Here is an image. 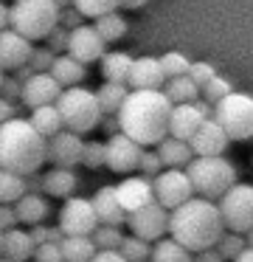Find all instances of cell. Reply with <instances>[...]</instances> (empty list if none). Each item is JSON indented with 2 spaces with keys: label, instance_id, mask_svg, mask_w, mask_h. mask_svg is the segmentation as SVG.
Returning <instances> with one entry per match:
<instances>
[{
  "label": "cell",
  "instance_id": "obj_17",
  "mask_svg": "<svg viewBox=\"0 0 253 262\" xmlns=\"http://www.w3.org/2000/svg\"><path fill=\"white\" fill-rule=\"evenodd\" d=\"M62 96V85L54 79L51 74H34L31 79L26 82V91H22V104L28 110L37 107H48V104H56Z\"/></svg>",
  "mask_w": 253,
  "mask_h": 262
},
{
  "label": "cell",
  "instance_id": "obj_61",
  "mask_svg": "<svg viewBox=\"0 0 253 262\" xmlns=\"http://www.w3.org/2000/svg\"><path fill=\"white\" fill-rule=\"evenodd\" d=\"M3 79H6V74H3V68H0V85H3Z\"/></svg>",
  "mask_w": 253,
  "mask_h": 262
},
{
  "label": "cell",
  "instance_id": "obj_45",
  "mask_svg": "<svg viewBox=\"0 0 253 262\" xmlns=\"http://www.w3.org/2000/svg\"><path fill=\"white\" fill-rule=\"evenodd\" d=\"M54 62H56V54L51 51V48H34L31 59H28V65L34 68V74H51Z\"/></svg>",
  "mask_w": 253,
  "mask_h": 262
},
{
  "label": "cell",
  "instance_id": "obj_50",
  "mask_svg": "<svg viewBox=\"0 0 253 262\" xmlns=\"http://www.w3.org/2000/svg\"><path fill=\"white\" fill-rule=\"evenodd\" d=\"M20 226V220H17V211H14V206H9V203H0V231H11V228H17Z\"/></svg>",
  "mask_w": 253,
  "mask_h": 262
},
{
  "label": "cell",
  "instance_id": "obj_5",
  "mask_svg": "<svg viewBox=\"0 0 253 262\" xmlns=\"http://www.w3.org/2000/svg\"><path fill=\"white\" fill-rule=\"evenodd\" d=\"M59 12L54 0H17L11 6V31L37 42L48 40V34L59 26Z\"/></svg>",
  "mask_w": 253,
  "mask_h": 262
},
{
  "label": "cell",
  "instance_id": "obj_60",
  "mask_svg": "<svg viewBox=\"0 0 253 262\" xmlns=\"http://www.w3.org/2000/svg\"><path fill=\"white\" fill-rule=\"evenodd\" d=\"M0 256H3V231H0Z\"/></svg>",
  "mask_w": 253,
  "mask_h": 262
},
{
  "label": "cell",
  "instance_id": "obj_10",
  "mask_svg": "<svg viewBox=\"0 0 253 262\" xmlns=\"http://www.w3.org/2000/svg\"><path fill=\"white\" fill-rule=\"evenodd\" d=\"M169 217H172V211L166 206H160L157 200H152L144 209H135L127 214L129 234L146 239V243H157V239H163L169 234Z\"/></svg>",
  "mask_w": 253,
  "mask_h": 262
},
{
  "label": "cell",
  "instance_id": "obj_22",
  "mask_svg": "<svg viewBox=\"0 0 253 262\" xmlns=\"http://www.w3.org/2000/svg\"><path fill=\"white\" fill-rule=\"evenodd\" d=\"M34 251H37V243H34L31 231L26 228H11V231L3 234V256L11 262H28L34 259Z\"/></svg>",
  "mask_w": 253,
  "mask_h": 262
},
{
  "label": "cell",
  "instance_id": "obj_48",
  "mask_svg": "<svg viewBox=\"0 0 253 262\" xmlns=\"http://www.w3.org/2000/svg\"><path fill=\"white\" fill-rule=\"evenodd\" d=\"M84 20H87V17H84V14L79 12L76 6H71V9H62V12H59V26H65L67 31H76V29H82V26H84Z\"/></svg>",
  "mask_w": 253,
  "mask_h": 262
},
{
  "label": "cell",
  "instance_id": "obj_33",
  "mask_svg": "<svg viewBox=\"0 0 253 262\" xmlns=\"http://www.w3.org/2000/svg\"><path fill=\"white\" fill-rule=\"evenodd\" d=\"M28 194V186H26V178L17 175V172H9V169H0V203H9L14 206L20 198Z\"/></svg>",
  "mask_w": 253,
  "mask_h": 262
},
{
  "label": "cell",
  "instance_id": "obj_16",
  "mask_svg": "<svg viewBox=\"0 0 253 262\" xmlns=\"http://www.w3.org/2000/svg\"><path fill=\"white\" fill-rule=\"evenodd\" d=\"M116 194L129 214V211L144 209L146 203L155 200V181H149V178H144V175H127L116 186Z\"/></svg>",
  "mask_w": 253,
  "mask_h": 262
},
{
  "label": "cell",
  "instance_id": "obj_7",
  "mask_svg": "<svg viewBox=\"0 0 253 262\" xmlns=\"http://www.w3.org/2000/svg\"><path fill=\"white\" fill-rule=\"evenodd\" d=\"M214 121H219V127L228 133L231 141L253 138V96L234 91L214 107Z\"/></svg>",
  "mask_w": 253,
  "mask_h": 262
},
{
  "label": "cell",
  "instance_id": "obj_28",
  "mask_svg": "<svg viewBox=\"0 0 253 262\" xmlns=\"http://www.w3.org/2000/svg\"><path fill=\"white\" fill-rule=\"evenodd\" d=\"M28 121H31L34 130H37L39 136L45 138V141H48V138H54V136H59V133L65 130V121H62L59 107H56V104H48V107H37V110H31Z\"/></svg>",
  "mask_w": 253,
  "mask_h": 262
},
{
  "label": "cell",
  "instance_id": "obj_26",
  "mask_svg": "<svg viewBox=\"0 0 253 262\" xmlns=\"http://www.w3.org/2000/svg\"><path fill=\"white\" fill-rule=\"evenodd\" d=\"M79 186V178L73 169H59V166H54V169L45 172V194L48 198H73V192H76Z\"/></svg>",
  "mask_w": 253,
  "mask_h": 262
},
{
  "label": "cell",
  "instance_id": "obj_14",
  "mask_svg": "<svg viewBox=\"0 0 253 262\" xmlns=\"http://www.w3.org/2000/svg\"><path fill=\"white\" fill-rule=\"evenodd\" d=\"M73 59H79L82 65H93V62H101L107 54V42L101 40V34L96 31V26H87L84 23L82 29L71 31V48H67Z\"/></svg>",
  "mask_w": 253,
  "mask_h": 262
},
{
  "label": "cell",
  "instance_id": "obj_38",
  "mask_svg": "<svg viewBox=\"0 0 253 262\" xmlns=\"http://www.w3.org/2000/svg\"><path fill=\"white\" fill-rule=\"evenodd\" d=\"M124 237H127V234H121V228H116V226H99L93 231V243L99 251H118L124 243Z\"/></svg>",
  "mask_w": 253,
  "mask_h": 262
},
{
  "label": "cell",
  "instance_id": "obj_34",
  "mask_svg": "<svg viewBox=\"0 0 253 262\" xmlns=\"http://www.w3.org/2000/svg\"><path fill=\"white\" fill-rule=\"evenodd\" d=\"M93 26H96V31L101 34V40H104V42H118L124 34H127V20H124L118 12L93 20Z\"/></svg>",
  "mask_w": 253,
  "mask_h": 262
},
{
  "label": "cell",
  "instance_id": "obj_3",
  "mask_svg": "<svg viewBox=\"0 0 253 262\" xmlns=\"http://www.w3.org/2000/svg\"><path fill=\"white\" fill-rule=\"evenodd\" d=\"M45 161H48V141L34 130L28 119L17 116L0 127V169L28 178L37 175Z\"/></svg>",
  "mask_w": 253,
  "mask_h": 262
},
{
  "label": "cell",
  "instance_id": "obj_56",
  "mask_svg": "<svg viewBox=\"0 0 253 262\" xmlns=\"http://www.w3.org/2000/svg\"><path fill=\"white\" fill-rule=\"evenodd\" d=\"M149 0H121V9H129V12H135V9H144Z\"/></svg>",
  "mask_w": 253,
  "mask_h": 262
},
{
  "label": "cell",
  "instance_id": "obj_18",
  "mask_svg": "<svg viewBox=\"0 0 253 262\" xmlns=\"http://www.w3.org/2000/svg\"><path fill=\"white\" fill-rule=\"evenodd\" d=\"M34 54V46L31 40H26V37H20L17 31H3L0 34V68L3 71H20L22 65H28V59H31Z\"/></svg>",
  "mask_w": 253,
  "mask_h": 262
},
{
  "label": "cell",
  "instance_id": "obj_8",
  "mask_svg": "<svg viewBox=\"0 0 253 262\" xmlns=\"http://www.w3.org/2000/svg\"><path fill=\"white\" fill-rule=\"evenodd\" d=\"M217 206L222 211V220L228 231L247 234L253 228V186L250 183H236Z\"/></svg>",
  "mask_w": 253,
  "mask_h": 262
},
{
  "label": "cell",
  "instance_id": "obj_15",
  "mask_svg": "<svg viewBox=\"0 0 253 262\" xmlns=\"http://www.w3.org/2000/svg\"><path fill=\"white\" fill-rule=\"evenodd\" d=\"M228 141L231 138H228V133L219 127V121L208 119L189 144H191V149H194V158H222V152L228 149Z\"/></svg>",
  "mask_w": 253,
  "mask_h": 262
},
{
  "label": "cell",
  "instance_id": "obj_24",
  "mask_svg": "<svg viewBox=\"0 0 253 262\" xmlns=\"http://www.w3.org/2000/svg\"><path fill=\"white\" fill-rule=\"evenodd\" d=\"M14 211H17V220L22 223V226H42V220L48 217V211H51V206H48V200L42 198V194H34V192H28L26 198H20L14 203Z\"/></svg>",
  "mask_w": 253,
  "mask_h": 262
},
{
  "label": "cell",
  "instance_id": "obj_32",
  "mask_svg": "<svg viewBox=\"0 0 253 262\" xmlns=\"http://www.w3.org/2000/svg\"><path fill=\"white\" fill-rule=\"evenodd\" d=\"M163 93L169 96L172 104H194L200 99V88L191 82V76H180V79H169Z\"/></svg>",
  "mask_w": 253,
  "mask_h": 262
},
{
  "label": "cell",
  "instance_id": "obj_11",
  "mask_svg": "<svg viewBox=\"0 0 253 262\" xmlns=\"http://www.w3.org/2000/svg\"><path fill=\"white\" fill-rule=\"evenodd\" d=\"M191 198H197V192L186 169H166L155 178V200L160 206H166L169 211L180 209Z\"/></svg>",
  "mask_w": 253,
  "mask_h": 262
},
{
  "label": "cell",
  "instance_id": "obj_51",
  "mask_svg": "<svg viewBox=\"0 0 253 262\" xmlns=\"http://www.w3.org/2000/svg\"><path fill=\"white\" fill-rule=\"evenodd\" d=\"M11 119H17V107H14V102H9V99L0 96V127H3L6 121H11Z\"/></svg>",
  "mask_w": 253,
  "mask_h": 262
},
{
  "label": "cell",
  "instance_id": "obj_36",
  "mask_svg": "<svg viewBox=\"0 0 253 262\" xmlns=\"http://www.w3.org/2000/svg\"><path fill=\"white\" fill-rule=\"evenodd\" d=\"M160 68H163V74H166V82H169V79L189 76L191 62H189V57H186V54H180V51H166V54L160 57Z\"/></svg>",
  "mask_w": 253,
  "mask_h": 262
},
{
  "label": "cell",
  "instance_id": "obj_2",
  "mask_svg": "<svg viewBox=\"0 0 253 262\" xmlns=\"http://www.w3.org/2000/svg\"><path fill=\"white\" fill-rule=\"evenodd\" d=\"M222 234H225V220L214 200L191 198L189 203L174 209L172 217H169V237L186 245L191 254L217 248Z\"/></svg>",
  "mask_w": 253,
  "mask_h": 262
},
{
  "label": "cell",
  "instance_id": "obj_35",
  "mask_svg": "<svg viewBox=\"0 0 253 262\" xmlns=\"http://www.w3.org/2000/svg\"><path fill=\"white\" fill-rule=\"evenodd\" d=\"M152 245L155 243H146V239L135 237V234H127L118 251L127 256V262H149L152 259Z\"/></svg>",
  "mask_w": 253,
  "mask_h": 262
},
{
  "label": "cell",
  "instance_id": "obj_52",
  "mask_svg": "<svg viewBox=\"0 0 253 262\" xmlns=\"http://www.w3.org/2000/svg\"><path fill=\"white\" fill-rule=\"evenodd\" d=\"M90 262H127V256L121 251H96V256Z\"/></svg>",
  "mask_w": 253,
  "mask_h": 262
},
{
  "label": "cell",
  "instance_id": "obj_57",
  "mask_svg": "<svg viewBox=\"0 0 253 262\" xmlns=\"http://www.w3.org/2000/svg\"><path fill=\"white\" fill-rule=\"evenodd\" d=\"M234 262H253V248H250V245H247V248L245 251H242V254L239 256H236V259Z\"/></svg>",
  "mask_w": 253,
  "mask_h": 262
},
{
  "label": "cell",
  "instance_id": "obj_63",
  "mask_svg": "<svg viewBox=\"0 0 253 262\" xmlns=\"http://www.w3.org/2000/svg\"><path fill=\"white\" fill-rule=\"evenodd\" d=\"M14 3H17V0H14Z\"/></svg>",
  "mask_w": 253,
  "mask_h": 262
},
{
  "label": "cell",
  "instance_id": "obj_54",
  "mask_svg": "<svg viewBox=\"0 0 253 262\" xmlns=\"http://www.w3.org/2000/svg\"><path fill=\"white\" fill-rule=\"evenodd\" d=\"M194 262H225V259L219 256L217 248H208V251H200V254H194Z\"/></svg>",
  "mask_w": 253,
  "mask_h": 262
},
{
  "label": "cell",
  "instance_id": "obj_44",
  "mask_svg": "<svg viewBox=\"0 0 253 262\" xmlns=\"http://www.w3.org/2000/svg\"><path fill=\"white\" fill-rule=\"evenodd\" d=\"M45 48H51L56 57L67 54V48H71V31H67L65 26H56V29L48 34V40H45Z\"/></svg>",
  "mask_w": 253,
  "mask_h": 262
},
{
  "label": "cell",
  "instance_id": "obj_23",
  "mask_svg": "<svg viewBox=\"0 0 253 262\" xmlns=\"http://www.w3.org/2000/svg\"><path fill=\"white\" fill-rule=\"evenodd\" d=\"M157 152H160L166 169H186V166L194 161V149H191L189 141H180V138H163L157 144Z\"/></svg>",
  "mask_w": 253,
  "mask_h": 262
},
{
  "label": "cell",
  "instance_id": "obj_1",
  "mask_svg": "<svg viewBox=\"0 0 253 262\" xmlns=\"http://www.w3.org/2000/svg\"><path fill=\"white\" fill-rule=\"evenodd\" d=\"M174 104L163 91H129L118 121L121 133L129 136L144 149L157 147L163 138H169V121H172Z\"/></svg>",
  "mask_w": 253,
  "mask_h": 262
},
{
  "label": "cell",
  "instance_id": "obj_6",
  "mask_svg": "<svg viewBox=\"0 0 253 262\" xmlns=\"http://www.w3.org/2000/svg\"><path fill=\"white\" fill-rule=\"evenodd\" d=\"M56 107H59V116H62V121H65V130L76 133V136H84V133L96 130V127H101V121H104L99 96H96L93 91H87V88H82V85L62 91Z\"/></svg>",
  "mask_w": 253,
  "mask_h": 262
},
{
  "label": "cell",
  "instance_id": "obj_55",
  "mask_svg": "<svg viewBox=\"0 0 253 262\" xmlns=\"http://www.w3.org/2000/svg\"><path fill=\"white\" fill-rule=\"evenodd\" d=\"M11 29V6H3L0 3V34Z\"/></svg>",
  "mask_w": 253,
  "mask_h": 262
},
{
  "label": "cell",
  "instance_id": "obj_40",
  "mask_svg": "<svg viewBox=\"0 0 253 262\" xmlns=\"http://www.w3.org/2000/svg\"><path fill=\"white\" fill-rule=\"evenodd\" d=\"M231 93H234V88H231V82L225 79V76H217L214 82H208V85L202 88V99H205L208 104H214V107H217L222 99H228Z\"/></svg>",
  "mask_w": 253,
  "mask_h": 262
},
{
  "label": "cell",
  "instance_id": "obj_12",
  "mask_svg": "<svg viewBox=\"0 0 253 262\" xmlns=\"http://www.w3.org/2000/svg\"><path fill=\"white\" fill-rule=\"evenodd\" d=\"M107 147V169L118 172V175H129V172L141 169V158H144V147L135 144L129 136L118 133L110 141H104Z\"/></svg>",
  "mask_w": 253,
  "mask_h": 262
},
{
  "label": "cell",
  "instance_id": "obj_39",
  "mask_svg": "<svg viewBox=\"0 0 253 262\" xmlns=\"http://www.w3.org/2000/svg\"><path fill=\"white\" fill-rule=\"evenodd\" d=\"M245 248H247V237H242V234H236V231L222 234L219 243H217V251H219V256H222L225 262H234Z\"/></svg>",
  "mask_w": 253,
  "mask_h": 262
},
{
  "label": "cell",
  "instance_id": "obj_43",
  "mask_svg": "<svg viewBox=\"0 0 253 262\" xmlns=\"http://www.w3.org/2000/svg\"><path fill=\"white\" fill-rule=\"evenodd\" d=\"M31 237H34V243L37 245H59L62 239H65V234H62V228L59 226H34L31 228Z\"/></svg>",
  "mask_w": 253,
  "mask_h": 262
},
{
  "label": "cell",
  "instance_id": "obj_37",
  "mask_svg": "<svg viewBox=\"0 0 253 262\" xmlns=\"http://www.w3.org/2000/svg\"><path fill=\"white\" fill-rule=\"evenodd\" d=\"M73 6L84 14V17H104V14H112L121 9V0H73Z\"/></svg>",
  "mask_w": 253,
  "mask_h": 262
},
{
  "label": "cell",
  "instance_id": "obj_49",
  "mask_svg": "<svg viewBox=\"0 0 253 262\" xmlns=\"http://www.w3.org/2000/svg\"><path fill=\"white\" fill-rule=\"evenodd\" d=\"M34 262H65V256H62L59 245H37Z\"/></svg>",
  "mask_w": 253,
  "mask_h": 262
},
{
  "label": "cell",
  "instance_id": "obj_58",
  "mask_svg": "<svg viewBox=\"0 0 253 262\" xmlns=\"http://www.w3.org/2000/svg\"><path fill=\"white\" fill-rule=\"evenodd\" d=\"M54 3H56L59 9H71V6H73V0H54Z\"/></svg>",
  "mask_w": 253,
  "mask_h": 262
},
{
  "label": "cell",
  "instance_id": "obj_59",
  "mask_svg": "<svg viewBox=\"0 0 253 262\" xmlns=\"http://www.w3.org/2000/svg\"><path fill=\"white\" fill-rule=\"evenodd\" d=\"M247 245H250V248H253V228H250V231H247Z\"/></svg>",
  "mask_w": 253,
  "mask_h": 262
},
{
  "label": "cell",
  "instance_id": "obj_62",
  "mask_svg": "<svg viewBox=\"0 0 253 262\" xmlns=\"http://www.w3.org/2000/svg\"><path fill=\"white\" fill-rule=\"evenodd\" d=\"M0 262H11V259H6V256H0Z\"/></svg>",
  "mask_w": 253,
  "mask_h": 262
},
{
  "label": "cell",
  "instance_id": "obj_41",
  "mask_svg": "<svg viewBox=\"0 0 253 262\" xmlns=\"http://www.w3.org/2000/svg\"><path fill=\"white\" fill-rule=\"evenodd\" d=\"M160 172H166V164H163V158H160V152H157V147L144 149V158H141V175L149 178V181H155Z\"/></svg>",
  "mask_w": 253,
  "mask_h": 262
},
{
  "label": "cell",
  "instance_id": "obj_31",
  "mask_svg": "<svg viewBox=\"0 0 253 262\" xmlns=\"http://www.w3.org/2000/svg\"><path fill=\"white\" fill-rule=\"evenodd\" d=\"M62 248V256H65V262H90L96 256V243L93 237H65L59 243Z\"/></svg>",
  "mask_w": 253,
  "mask_h": 262
},
{
  "label": "cell",
  "instance_id": "obj_42",
  "mask_svg": "<svg viewBox=\"0 0 253 262\" xmlns=\"http://www.w3.org/2000/svg\"><path fill=\"white\" fill-rule=\"evenodd\" d=\"M82 166H87V169H101V166H107V147L101 141H87L84 144Z\"/></svg>",
  "mask_w": 253,
  "mask_h": 262
},
{
  "label": "cell",
  "instance_id": "obj_27",
  "mask_svg": "<svg viewBox=\"0 0 253 262\" xmlns=\"http://www.w3.org/2000/svg\"><path fill=\"white\" fill-rule=\"evenodd\" d=\"M84 68H87V65H82L79 59H73L71 54H62V57H56L54 68H51V76L62 85V91H67V88H79V85H82Z\"/></svg>",
  "mask_w": 253,
  "mask_h": 262
},
{
  "label": "cell",
  "instance_id": "obj_13",
  "mask_svg": "<svg viewBox=\"0 0 253 262\" xmlns=\"http://www.w3.org/2000/svg\"><path fill=\"white\" fill-rule=\"evenodd\" d=\"M84 144L82 136L71 130H62L59 136L48 138V164L51 166H59V169H73V166L82 164V155H84Z\"/></svg>",
  "mask_w": 253,
  "mask_h": 262
},
{
  "label": "cell",
  "instance_id": "obj_21",
  "mask_svg": "<svg viewBox=\"0 0 253 262\" xmlns=\"http://www.w3.org/2000/svg\"><path fill=\"white\" fill-rule=\"evenodd\" d=\"M202 124H205V116L197 110V104H174L172 121H169V136L180 138V141H191Z\"/></svg>",
  "mask_w": 253,
  "mask_h": 262
},
{
  "label": "cell",
  "instance_id": "obj_30",
  "mask_svg": "<svg viewBox=\"0 0 253 262\" xmlns=\"http://www.w3.org/2000/svg\"><path fill=\"white\" fill-rule=\"evenodd\" d=\"M149 262H194V254H191L186 245H180L177 239L163 237L152 245V259Z\"/></svg>",
  "mask_w": 253,
  "mask_h": 262
},
{
  "label": "cell",
  "instance_id": "obj_47",
  "mask_svg": "<svg viewBox=\"0 0 253 262\" xmlns=\"http://www.w3.org/2000/svg\"><path fill=\"white\" fill-rule=\"evenodd\" d=\"M22 91H26V85H22V82L17 79L14 74H11V76H6V79H3V85H0V96H3V99H9V102H17V99L22 102Z\"/></svg>",
  "mask_w": 253,
  "mask_h": 262
},
{
  "label": "cell",
  "instance_id": "obj_19",
  "mask_svg": "<svg viewBox=\"0 0 253 262\" xmlns=\"http://www.w3.org/2000/svg\"><path fill=\"white\" fill-rule=\"evenodd\" d=\"M166 88V74L160 68V59L155 57H138L132 62L129 74V91H163Z\"/></svg>",
  "mask_w": 253,
  "mask_h": 262
},
{
  "label": "cell",
  "instance_id": "obj_25",
  "mask_svg": "<svg viewBox=\"0 0 253 262\" xmlns=\"http://www.w3.org/2000/svg\"><path fill=\"white\" fill-rule=\"evenodd\" d=\"M132 62L135 59L124 51H110L101 59V76L104 82H116V85H127L129 88V74H132Z\"/></svg>",
  "mask_w": 253,
  "mask_h": 262
},
{
  "label": "cell",
  "instance_id": "obj_9",
  "mask_svg": "<svg viewBox=\"0 0 253 262\" xmlns=\"http://www.w3.org/2000/svg\"><path fill=\"white\" fill-rule=\"evenodd\" d=\"M56 226L62 228L65 237H93V231L101 226L99 214L93 209V200L87 198H67L65 206L59 209Z\"/></svg>",
  "mask_w": 253,
  "mask_h": 262
},
{
  "label": "cell",
  "instance_id": "obj_20",
  "mask_svg": "<svg viewBox=\"0 0 253 262\" xmlns=\"http://www.w3.org/2000/svg\"><path fill=\"white\" fill-rule=\"evenodd\" d=\"M93 209L99 214L101 226H116L121 228L127 223V209L121 206L116 194V186H99V192L93 194Z\"/></svg>",
  "mask_w": 253,
  "mask_h": 262
},
{
  "label": "cell",
  "instance_id": "obj_29",
  "mask_svg": "<svg viewBox=\"0 0 253 262\" xmlns=\"http://www.w3.org/2000/svg\"><path fill=\"white\" fill-rule=\"evenodd\" d=\"M99 96V104H101V113L104 116H118L129 96V88L127 85H116V82H104V85L96 91Z\"/></svg>",
  "mask_w": 253,
  "mask_h": 262
},
{
  "label": "cell",
  "instance_id": "obj_46",
  "mask_svg": "<svg viewBox=\"0 0 253 262\" xmlns=\"http://www.w3.org/2000/svg\"><path fill=\"white\" fill-rule=\"evenodd\" d=\"M189 76H191V82H194V85L202 91V88H205L208 82L217 79V71H214V65H208V62H191Z\"/></svg>",
  "mask_w": 253,
  "mask_h": 262
},
{
  "label": "cell",
  "instance_id": "obj_53",
  "mask_svg": "<svg viewBox=\"0 0 253 262\" xmlns=\"http://www.w3.org/2000/svg\"><path fill=\"white\" fill-rule=\"evenodd\" d=\"M101 130L107 133V136H118V133H121V121H118V116H107L104 121H101Z\"/></svg>",
  "mask_w": 253,
  "mask_h": 262
},
{
  "label": "cell",
  "instance_id": "obj_4",
  "mask_svg": "<svg viewBox=\"0 0 253 262\" xmlns=\"http://www.w3.org/2000/svg\"><path fill=\"white\" fill-rule=\"evenodd\" d=\"M186 172L194 183L197 198L214 200V203H219L236 186V166L225 155L222 158H194L186 166Z\"/></svg>",
  "mask_w": 253,
  "mask_h": 262
}]
</instances>
